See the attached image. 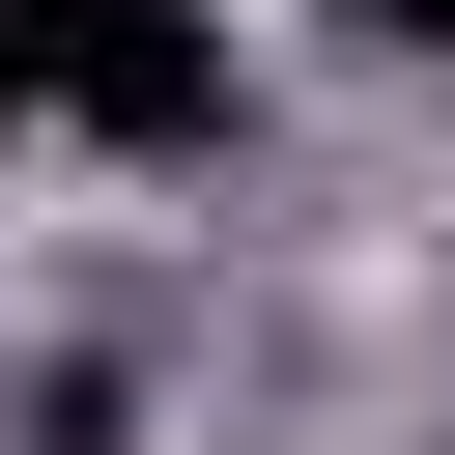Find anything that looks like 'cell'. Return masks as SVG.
Wrapping results in <instances>:
<instances>
[{"instance_id":"obj_1","label":"cell","mask_w":455,"mask_h":455,"mask_svg":"<svg viewBox=\"0 0 455 455\" xmlns=\"http://www.w3.org/2000/svg\"><path fill=\"white\" fill-rule=\"evenodd\" d=\"M28 85L142 171H228V0H28Z\"/></svg>"},{"instance_id":"obj_2","label":"cell","mask_w":455,"mask_h":455,"mask_svg":"<svg viewBox=\"0 0 455 455\" xmlns=\"http://www.w3.org/2000/svg\"><path fill=\"white\" fill-rule=\"evenodd\" d=\"M341 28H398V57H455V0H341Z\"/></svg>"},{"instance_id":"obj_3","label":"cell","mask_w":455,"mask_h":455,"mask_svg":"<svg viewBox=\"0 0 455 455\" xmlns=\"http://www.w3.org/2000/svg\"><path fill=\"white\" fill-rule=\"evenodd\" d=\"M0 114H57V85H28V0H0Z\"/></svg>"}]
</instances>
